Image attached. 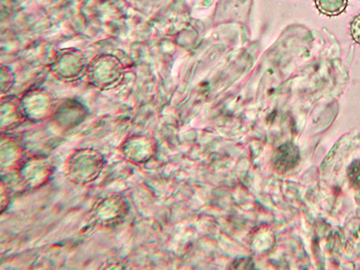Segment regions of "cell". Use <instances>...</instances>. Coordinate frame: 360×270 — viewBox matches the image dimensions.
<instances>
[{
    "label": "cell",
    "mask_w": 360,
    "mask_h": 270,
    "mask_svg": "<svg viewBox=\"0 0 360 270\" xmlns=\"http://www.w3.org/2000/svg\"><path fill=\"white\" fill-rule=\"evenodd\" d=\"M300 160V152L294 143H287L279 146L273 153L272 165L279 173L288 172L297 165Z\"/></svg>",
    "instance_id": "cell-1"
},
{
    "label": "cell",
    "mask_w": 360,
    "mask_h": 270,
    "mask_svg": "<svg viewBox=\"0 0 360 270\" xmlns=\"http://www.w3.org/2000/svg\"><path fill=\"white\" fill-rule=\"evenodd\" d=\"M314 2L321 14L337 17L346 11L349 0H314Z\"/></svg>",
    "instance_id": "cell-2"
},
{
    "label": "cell",
    "mask_w": 360,
    "mask_h": 270,
    "mask_svg": "<svg viewBox=\"0 0 360 270\" xmlns=\"http://www.w3.org/2000/svg\"><path fill=\"white\" fill-rule=\"evenodd\" d=\"M347 176L350 186L356 191H360V159L355 160L349 166Z\"/></svg>",
    "instance_id": "cell-3"
},
{
    "label": "cell",
    "mask_w": 360,
    "mask_h": 270,
    "mask_svg": "<svg viewBox=\"0 0 360 270\" xmlns=\"http://www.w3.org/2000/svg\"><path fill=\"white\" fill-rule=\"evenodd\" d=\"M350 35L353 41L360 45V14L356 15L350 22Z\"/></svg>",
    "instance_id": "cell-4"
}]
</instances>
